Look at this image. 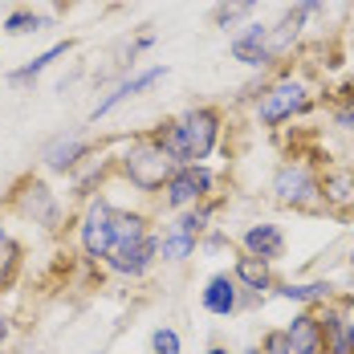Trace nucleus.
<instances>
[{
    "label": "nucleus",
    "mask_w": 354,
    "mask_h": 354,
    "mask_svg": "<svg viewBox=\"0 0 354 354\" xmlns=\"http://www.w3.org/2000/svg\"><path fill=\"white\" fill-rule=\"evenodd\" d=\"M322 208H326V216H338V220L354 216V163L351 159L322 163Z\"/></svg>",
    "instance_id": "obj_13"
},
{
    "label": "nucleus",
    "mask_w": 354,
    "mask_h": 354,
    "mask_svg": "<svg viewBox=\"0 0 354 354\" xmlns=\"http://www.w3.org/2000/svg\"><path fill=\"white\" fill-rule=\"evenodd\" d=\"M204 354H236V351H232V346H224V342H208Z\"/></svg>",
    "instance_id": "obj_33"
},
{
    "label": "nucleus",
    "mask_w": 354,
    "mask_h": 354,
    "mask_svg": "<svg viewBox=\"0 0 354 354\" xmlns=\"http://www.w3.org/2000/svg\"><path fill=\"white\" fill-rule=\"evenodd\" d=\"M236 248L248 252V257L269 261V265H281L285 257H289V232L277 220H248L245 228H241V236H236Z\"/></svg>",
    "instance_id": "obj_12"
},
{
    "label": "nucleus",
    "mask_w": 354,
    "mask_h": 354,
    "mask_svg": "<svg viewBox=\"0 0 354 354\" xmlns=\"http://www.w3.org/2000/svg\"><path fill=\"white\" fill-rule=\"evenodd\" d=\"M228 53L232 62H241L245 70H257V73H273L281 70L273 49H269V25L265 21H248L245 29H236L232 41H228Z\"/></svg>",
    "instance_id": "obj_11"
},
{
    "label": "nucleus",
    "mask_w": 354,
    "mask_h": 354,
    "mask_svg": "<svg viewBox=\"0 0 354 354\" xmlns=\"http://www.w3.org/2000/svg\"><path fill=\"white\" fill-rule=\"evenodd\" d=\"M322 86H314L297 66H281L273 73H261L252 86L245 90V102L252 106V122L269 135H281L289 122L297 118H310L318 102Z\"/></svg>",
    "instance_id": "obj_1"
},
{
    "label": "nucleus",
    "mask_w": 354,
    "mask_h": 354,
    "mask_svg": "<svg viewBox=\"0 0 354 354\" xmlns=\"http://www.w3.org/2000/svg\"><path fill=\"white\" fill-rule=\"evenodd\" d=\"M334 301H338V310H342V318H346V326L354 330V289H342V293H338Z\"/></svg>",
    "instance_id": "obj_32"
},
{
    "label": "nucleus",
    "mask_w": 354,
    "mask_h": 354,
    "mask_svg": "<svg viewBox=\"0 0 354 354\" xmlns=\"http://www.w3.org/2000/svg\"><path fill=\"white\" fill-rule=\"evenodd\" d=\"M220 187H224V176L212 163H187V167H176V176L163 183V192L155 196V208L163 216L187 212V208L220 196Z\"/></svg>",
    "instance_id": "obj_6"
},
{
    "label": "nucleus",
    "mask_w": 354,
    "mask_h": 354,
    "mask_svg": "<svg viewBox=\"0 0 354 354\" xmlns=\"http://www.w3.org/2000/svg\"><path fill=\"white\" fill-rule=\"evenodd\" d=\"M151 354H183V338H179L176 326H155L151 330Z\"/></svg>",
    "instance_id": "obj_27"
},
{
    "label": "nucleus",
    "mask_w": 354,
    "mask_h": 354,
    "mask_svg": "<svg viewBox=\"0 0 354 354\" xmlns=\"http://www.w3.org/2000/svg\"><path fill=\"white\" fill-rule=\"evenodd\" d=\"M293 4H297V8H301L306 17H310V25H314V21H322V17H326V0H293Z\"/></svg>",
    "instance_id": "obj_31"
},
{
    "label": "nucleus",
    "mask_w": 354,
    "mask_h": 354,
    "mask_svg": "<svg viewBox=\"0 0 354 354\" xmlns=\"http://www.w3.org/2000/svg\"><path fill=\"white\" fill-rule=\"evenodd\" d=\"M147 135L159 142L179 167L187 163H208L228 139V110L216 102H196V106L159 118L155 127H147Z\"/></svg>",
    "instance_id": "obj_2"
},
{
    "label": "nucleus",
    "mask_w": 354,
    "mask_h": 354,
    "mask_svg": "<svg viewBox=\"0 0 354 354\" xmlns=\"http://www.w3.org/2000/svg\"><path fill=\"white\" fill-rule=\"evenodd\" d=\"M167 73H171V70H167V66L159 62V66H147V70H131L127 77H118V82H114V86L106 90V94H102V98H98V102L90 106V122H102L106 114H114L118 106H127L131 98L147 94V90H151L155 82H163Z\"/></svg>",
    "instance_id": "obj_10"
},
{
    "label": "nucleus",
    "mask_w": 354,
    "mask_h": 354,
    "mask_svg": "<svg viewBox=\"0 0 354 354\" xmlns=\"http://www.w3.org/2000/svg\"><path fill=\"white\" fill-rule=\"evenodd\" d=\"M224 208H228V192H220V196L204 200V204H196V208H187V212L167 216V220H163V228H176V232H183V236L200 241L208 228L220 224V212H224Z\"/></svg>",
    "instance_id": "obj_19"
},
{
    "label": "nucleus",
    "mask_w": 354,
    "mask_h": 354,
    "mask_svg": "<svg viewBox=\"0 0 354 354\" xmlns=\"http://www.w3.org/2000/svg\"><path fill=\"white\" fill-rule=\"evenodd\" d=\"M346 90H351V94H354V73H351V77H346Z\"/></svg>",
    "instance_id": "obj_35"
},
{
    "label": "nucleus",
    "mask_w": 354,
    "mask_h": 354,
    "mask_svg": "<svg viewBox=\"0 0 354 354\" xmlns=\"http://www.w3.org/2000/svg\"><path fill=\"white\" fill-rule=\"evenodd\" d=\"M306 29H310V17L297 8V4H289L281 17L269 25V49H273V57H277V66H289V57L301 49V41H306Z\"/></svg>",
    "instance_id": "obj_18"
},
{
    "label": "nucleus",
    "mask_w": 354,
    "mask_h": 354,
    "mask_svg": "<svg viewBox=\"0 0 354 354\" xmlns=\"http://www.w3.org/2000/svg\"><path fill=\"white\" fill-rule=\"evenodd\" d=\"M192 257H200V241L159 224V265H187Z\"/></svg>",
    "instance_id": "obj_25"
},
{
    "label": "nucleus",
    "mask_w": 354,
    "mask_h": 354,
    "mask_svg": "<svg viewBox=\"0 0 354 354\" xmlns=\"http://www.w3.org/2000/svg\"><path fill=\"white\" fill-rule=\"evenodd\" d=\"M200 306H204V314H212V318H236V314L245 310V293H241V285L232 281L228 269H220L212 277H204Z\"/></svg>",
    "instance_id": "obj_17"
},
{
    "label": "nucleus",
    "mask_w": 354,
    "mask_h": 354,
    "mask_svg": "<svg viewBox=\"0 0 354 354\" xmlns=\"http://www.w3.org/2000/svg\"><path fill=\"white\" fill-rule=\"evenodd\" d=\"M94 147H98V139H90V135H53V139L41 147L37 163H41L45 171H53V176H70Z\"/></svg>",
    "instance_id": "obj_16"
},
{
    "label": "nucleus",
    "mask_w": 354,
    "mask_h": 354,
    "mask_svg": "<svg viewBox=\"0 0 354 354\" xmlns=\"http://www.w3.org/2000/svg\"><path fill=\"white\" fill-rule=\"evenodd\" d=\"M289 338L293 354H326V338H322V322L314 310H293V318L281 326Z\"/></svg>",
    "instance_id": "obj_20"
},
{
    "label": "nucleus",
    "mask_w": 354,
    "mask_h": 354,
    "mask_svg": "<svg viewBox=\"0 0 354 354\" xmlns=\"http://www.w3.org/2000/svg\"><path fill=\"white\" fill-rule=\"evenodd\" d=\"M257 8H261V0H216L208 21L220 33H236V29H245L248 21L257 17Z\"/></svg>",
    "instance_id": "obj_24"
},
{
    "label": "nucleus",
    "mask_w": 354,
    "mask_h": 354,
    "mask_svg": "<svg viewBox=\"0 0 354 354\" xmlns=\"http://www.w3.org/2000/svg\"><path fill=\"white\" fill-rule=\"evenodd\" d=\"M4 212L17 216L21 224H33L49 236H62L70 228V208L66 200L53 192V183L37 171H25V176L12 179V187L4 192Z\"/></svg>",
    "instance_id": "obj_5"
},
{
    "label": "nucleus",
    "mask_w": 354,
    "mask_h": 354,
    "mask_svg": "<svg viewBox=\"0 0 354 354\" xmlns=\"http://www.w3.org/2000/svg\"><path fill=\"white\" fill-rule=\"evenodd\" d=\"M12 342H17V322L4 314V306H0V354L12 351Z\"/></svg>",
    "instance_id": "obj_30"
},
{
    "label": "nucleus",
    "mask_w": 354,
    "mask_h": 354,
    "mask_svg": "<svg viewBox=\"0 0 354 354\" xmlns=\"http://www.w3.org/2000/svg\"><path fill=\"white\" fill-rule=\"evenodd\" d=\"M241 354H261V351H257V346H245V351H241Z\"/></svg>",
    "instance_id": "obj_36"
},
{
    "label": "nucleus",
    "mask_w": 354,
    "mask_h": 354,
    "mask_svg": "<svg viewBox=\"0 0 354 354\" xmlns=\"http://www.w3.org/2000/svg\"><path fill=\"white\" fill-rule=\"evenodd\" d=\"M314 314H318V322H322L326 354H354V330L346 326L342 310H338V301H330V306H318Z\"/></svg>",
    "instance_id": "obj_21"
},
{
    "label": "nucleus",
    "mask_w": 354,
    "mask_h": 354,
    "mask_svg": "<svg viewBox=\"0 0 354 354\" xmlns=\"http://www.w3.org/2000/svg\"><path fill=\"white\" fill-rule=\"evenodd\" d=\"M232 281L241 285V293H245V310L252 306H261V301H269L273 297V289H277V265H269V261H261V257H248V252H232Z\"/></svg>",
    "instance_id": "obj_9"
},
{
    "label": "nucleus",
    "mask_w": 354,
    "mask_h": 354,
    "mask_svg": "<svg viewBox=\"0 0 354 354\" xmlns=\"http://www.w3.org/2000/svg\"><path fill=\"white\" fill-rule=\"evenodd\" d=\"M346 269L354 273V241H351V248H346Z\"/></svg>",
    "instance_id": "obj_34"
},
{
    "label": "nucleus",
    "mask_w": 354,
    "mask_h": 354,
    "mask_svg": "<svg viewBox=\"0 0 354 354\" xmlns=\"http://www.w3.org/2000/svg\"><path fill=\"white\" fill-rule=\"evenodd\" d=\"M45 25H49V17H45V12H33L29 4H21V8H12V12L4 17V25H0V29H4L8 37H29V33H41Z\"/></svg>",
    "instance_id": "obj_26"
},
{
    "label": "nucleus",
    "mask_w": 354,
    "mask_h": 354,
    "mask_svg": "<svg viewBox=\"0 0 354 354\" xmlns=\"http://www.w3.org/2000/svg\"><path fill=\"white\" fill-rule=\"evenodd\" d=\"M155 269H159V228L147 232L142 241H118V245H110L106 261H102V273L118 277V281H147Z\"/></svg>",
    "instance_id": "obj_8"
},
{
    "label": "nucleus",
    "mask_w": 354,
    "mask_h": 354,
    "mask_svg": "<svg viewBox=\"0 0 354 354\" xmlns=\"http://www.w3.org/2000/svg\"><path fill=\"white\" fill-rule=\"evenodd\" d=\"M216 252H236V241L216 224V228H208L204 236H200V257H216Z\"/></svg>",
    "instance_id": "obj_28"
},
{
    "label": "nucleus",
    "mask_w": 354,
    "mask_h": 354,
    "mask_svg": "<svg viewBox=\"0 0 354 354\" xmlns=\"http://www.w3.org/2000/svg\"><path fill=\"white\" fill-rule=\"evenodd\" d=\"M110 176H114V147L110 142H98L66 179H70V187H73V200H90V196L102 192V183Z\"/></svg>",
    "instance_id": "obj_14"
},
{
    "label": "nucleus",
    "mask_w": 354,
    "mask_h": 354,
    "mask_svg": "<svg viewBox=\"0 0 354 354\" xmlns=\"http://www.w3.org/2000/svg\"><path fill=\"white\" fill-rule=\"evenodd\" d=\"M73 53V41L66 37V41H53L49 49H41L33 62H25V66H17V70H8V86H29V82H37L41 73L49 70L53 62H62V57H70Z\"/></svg>",
    "instance_id": "obj_23"
},
{
    "label": "nucleus",
    "mask_w": 354,
    "mask_h": 354,
    "mask_svg": "<svg viewBox=\"0 0 354 354\" xmlns=\"http://www.w3.org/2000/svg\"><path fill=\"white\" fill-rule=\"evenodd\" d=\"M338 293H342V285L330 281V277H289V281H277V289H273V297H277V301H289L293 310L330 306Z\"/></svg>",
    "instance_id": "obj_15"
},
{
    "label": "nucleus",
    "mask_w": 354,
    "mask_h": 354,
    "mask_svg": "<svg viewBox=\"0 0 354 354\" xmlns=\"http://www.w3.org/2000/svg\"><path fill=\"white\" fill-rule=\"evenodd\" d=\"M21 273H25V245L17 241V232L8 224H0V297L8 289H17Z\"/></svg>",
    "instance_id": "obj_22"
},
{
    "label": "nucleus",
    "mask_w": 354,
    "mask_h": 354,
    "mask_svg": "<svg viewBox=\"0 0 354 354\" xmlns=\"http://www.w3.org/2000/svg\"><path fill=\"white\" fill-rule=\"evenodd\" d=\"M110 147H114V176L122 179L131 192L151 196V200L163 192V183L176 176V167H179L176 159L151 139L147 131L122 135V139H110Z\"/></svg>",
    "instance_id": "obj_3"
},
{
    "label": "nucleus",
    "mask_w": 354,
    "mask_h": 354,
    "mask_svg": "<svg viewBox=\"0 0 354 354\" xmlns=\"http://www.w3.org/2000/svg\"><path fill=\"white\" fill-rule=\"evenodd\" d=\"M110 220H114V204L106 200V192L82 200V212L73 220V236H77V257L86 265H98L102 269L110 245H114V224Z\"/></svg>",
    "instance_id": "obj_7"
},
{
    "label": "nucleus",
    "mask_w": 354,
    "mask_h": 354,
    "mask_svg": "<svg viewBox=\"0 0 354 354\" xmlns=\"http://www.w3.org/2000/svg\"><path fill=\"white\" fill-rule=\"evenodd\" d=\"M322 163L318 155L306 151H285L281 163L269 176V200L297 216H326L322 208Z\"/></svg>",
    "instance_id": "obj_4"
},
{
    "label": "nucleus",
    "mask_w": 354,
    "mask_h": 354,
    "mask_svg": "<svg viewBox=\"0 0 354 354\" xmlns=\"http://www.w3.org/2000/svg\"><path fill=\"white\" fill-rule=\"evenodd\" d=\"M257 351H261V354H293V351H289V338H285V330H281V326H269V330L261 334Z\"/></svg>",
    "instance_id": "obj_29"
}]
</instances>
